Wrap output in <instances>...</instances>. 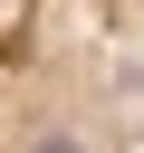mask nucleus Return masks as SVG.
<instances>
[{"label": "nucleus", "mask_w": 144, "mask_h": 153, "mask_svg": "<svg viewBox=\"0 0 144 153\" xmlns=\"http://www.w3.org/2000/svg\"><path fill=\"white\" fill-rule=\"evenodd\" d=\"M38 153H86V143H77V134H48V143H38Z\"/></svg>", "instance_id": "obj_1"}]
</instances>
